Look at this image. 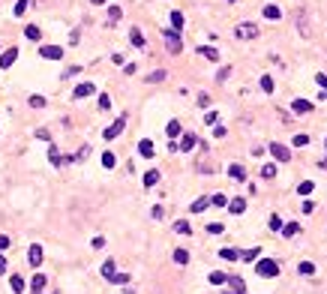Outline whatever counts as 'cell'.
<instances>
[{"instance_id": "obj_1", "label": "cell", "mask_w": 327, "mask_h": 294, "mask_svg": "<svg viewBox=\"0 0 327 294\" xmlns=\"http://www.w3.org/2000/svg\"><path fill=\"white\" fill-rule=\"evenodd\" d=\"M255 273L264 276V279H273V276H279V264L273 261V258H261V261L255 264Z\"/></svg>"}, {"instance_id": "obj_2", "label": "cell", "mask_w": 327, "mask_h": 294, "mask_svg": "<svg viewBox=\"0 0 327 294\" xmlns=\"http://www.w3.org/2000/svg\"><path fill=\"white\" fill-rule=\"evenodd\" d=\"M162 39H165V48L171 51V54H180V51H183V39H180L177 30H165Z\"/></svg>"}, {"instance_id": "obj_3", "label": "cell", "mask_w": 327, "mask_h": 294, "mask_svg": "<svg viewBox=\"0 0 327 294\" xmlns=\"http://www.w3.org/2000/svg\"><path fill=\"white\" fill-rule=\"evenodd\" d=\"M258 33H261V30H258V24H252V21H240L237 30H234V36H237V39H255Z\"/></svg>"}, {"instance_id": "obj_4", "label": "cell", "mask_w": 327, "mask_h": 294, "mask_svg": "<svg viewBox=\"0 0 327 294\" xmlns=\"http://www.w3.org/2000/svg\"><path fill=\"white\" fill-rule=\"evenodd\" d=\"M123 126H126V114H120V117L114 120V123H111L105 132H102V135H105V141H114V138H117L120 132H123Z\"/></svg>"}, {"instance_id": "obj_5", "label": "cell", "mask_w": 327, "mask_h": 294, "mask_svg": "<svg viewBox=\"0 0 327 294\" xmlns=\"http://www.w3.org/2000/svg\"><path fill=\"white\" fill-rule=\"evenodd\" d=\"M39 57H45V60H60L63 57V48L60 45H42L39 48Z\"/></svg>"}, {"instance_id": "obj_6", "label": "cell", "mask_w": 327, "mask_h": 294, "mask_svg": "<svg viewBox=\"0 0 327 294\" xmlns=\"http://www.w3.org/2000/svg\"><path fill=\"white\" fill-rule=\"evenodd\" d=\"M15 60H18V48H6L3 54H0V69H9Z\"/></svg>"}, {"instance_id": "obj_7", "label": "cell", "mask_w": 327, "mask_h": 294, "mask_svg": "<svg viewBox=\"0 0 327 294\" xmlns=\"http://www.w3.org/2000/svg\"><path fill=\"white\" fill-rule=\"evenodd\" d=\"M27 261H30V267H39V264H42V246H39V243H33V246L27 249Z\"/></svg>"}, {"instance_id": "obj_8", "label": "cell", "mask_w": 327, "mask_h": 294, "mask_svg": "<svg viewBox=\"0 0 327 294\" xmlns=\"http://www.w3.org/2000/svg\"><path fill=\"white\" fill-rule=\"evenodd\" d=\"M270 153H273V159H279V162H288L291 159V150L285 144H270Z\"/></svg>"}, {"instance_id": "obj_9", "label": "cell", "mask_w": 327, "mask_h": 294, "mask_svg": "<svg viewBox=\"0 0 327 294\" xmlns=\"http://www.w3.org/2000/svg\"><path fill=\"white\" fill-rule=\"evenodd\" d=\"M93 93H96V87L90 81H84V84H78V87L72 90V99H84V96H93Z\"/></svg>"}, {"instance_id": "obj_10", "label": "cell", "mask_w": 327, "mask_h": 294, "mask_svg": "<svg viewBox=\"0 0 327 294\" xmlns=\"http://www.w3.org/2000/svg\"><path fill=\"white\" fill-rule=\"evenodd\" d=\"M291 111L294 114H309L312 111V102L309 99H291Z\"/></svg>"}, {"instance_id": "obj_11", "label": "cell", "mask_w": 327, "mask_h": 294, "mask_svg": "<svg viewBox=\"0 0 327 294\" xmlns=\"http://www.w3.org/2000/svg\"><path fill=\"white\" fill-rule=\"evenodd\" d=\"M228 177H231V180H237V183H243V180H246V168H243V165H237V162H234V165H228Z\"/></svg>"}, {"instance_id": "obj_12", "label": "cell", "mask_w": 327, "mask_h": 294, "mask_svg": "<svg viewBox=\"0 0 327 294\" xmlns=\"http://www.w3.org/2000/svg\"><path fill=\"white\" fill-rule=\"evenodd\" d=\"M45 276L42 273H36V276H33V279H30V294H42V288H45Z\"/></svg>"}, {"instance_id": "obj_13", "label": "cell", "mask_w": 327, "mask_h": 294, "mask_svg": "<svg viewBox=\"0 0 327 294\" xmlns=\"http://www.w3.org/2000/svg\"><path fill=\"white\" fill-rule=\"evenodd\" d=\"M195 144H198V138H195L192 132H186V135L180 138V150H186V153H189V150H195Z\"/></svg>"}, {"instance_id": "obj_14", "label": "cell", "mask_w": 327, "mask_h": 294, "mask_svg": "<svg viewBox=\"0 0 327 294\" xmlns=\"http://www.w3.org/2000/svg\"><path fill=\"white\" fill-rule=\"evenodd\" d=\"M9 288L15 291V294H24V276H18V273H15V276H9Z\"/></svg>"}, {"instance_id": "obj_15", "label": "cell", "mask_w": 327, "mask_h": 294, "mask_svg": "<svg viewBox=\"0 0 327 294\" xmlns=\"http://www.w3.org/2000/svg\"><path fill=\"white\" fill-rule=\"evenodd\" d=\"M261 12H264V18H270V21H279V18H282V9H279V6H273V3H267Z\"/></svg>"}, {"instance_id": "obj_16", "label": "cell", "mask_w": 327, "mask_h": 294, "mask_svg": "<svg viewBox=\"0 0 327 294\" xmlns=\"http://www.w3.org/2000/svg\"><path fill=\"white\" fill-rule=\"evenodd\" d=\"M138 153H141L144 159L153 156V141H150V138H141V141H138Z\"/></svg>"}, {"instance_id": "obj_17", "label": "cell", "mask_w": 327, "mask_h": 294, "mask_svg": "<svg viewBox=\"0 0 327 294\" xmlns=\"http://www.w3.org/2000/svg\"><path fill=\"white\" fill-rule=\"evenodd\" d=\"M207 207H210V198H195L192 204H189V210H192V213H204Z\"/></svg>"}, {"instance_id": "obj_18", "label": "cell", "mask_w": 327, "mask_h": 294, "mask_svg": "<svg viewBox=\"0 0 327 294\" xmlns=\"http://www.w3.org/2000/svg\"><path fill=\"white\" fill-rule=\"evenodd\" d=\"M48 159H51V165H57V168H60V165L66 162V156H60V150H57L54 144H51V147H48Z\"/></svg>"}, {"instance_id": "obj_19", "label": "cell", "mask_w": 327, "mask_h": 294, "mask_svg": "<svg viewBox=\"0 0 327 294\" xmlns=\"http://www.w3.org/2000/svg\"><path fill=\"white\" fill-rule=\"evenodd\" d=\"M129 42H132L135 48H144V36H141V30H138V27H132V30H129Z\"/></svg>"}, {"instance_id": "obj_20", "label": "cell", "mask_w": 327, "mask_h": 294, "mask_svg": "<svg viewBox=\"0 0 327 294\" xmlns=\"http://www.w3.org/2000/svg\"><path fill=\"white\" fill-rule=\"evenodd\" d=\"M198 54H201V57H207V60H219V51H216L213 45H201V48H198Z\"/></svg>"}, {"instance_id": "obj_21", "label": "cell", "mask_w": 327, "mask_h": 294, "mask_svg": "<svg viewBox=\"0 0 327 294\" xmlns=\"http://www.w3.org/2000/svg\"><path fill=\"white\" fill-rule=\"evenodd\" d=\"M165 135L171 138V141H174V138H177V135H183V129H180V123H177V120H171V123L165 126Z\"/></svg>"}, {"instance_id": "obj_22", "label": "cell", "mask_w": 327, "mask_h": 294, "mask_svg": "<svg viewBox=\"0 0 327 294\" xmlns=\"http://www.w3.org/2000/svg\"><path fill=\"white\" fill-rule=\"evenodd\" d=\"M120 15H123V9H120V6H108V27H114L120 21Z\"/></svg>"}, {"instance_id": "obj_23", "label": "cell", "mask_w": 327, "mask_h": 294, "mask_svg": "<svg viewBox=\"0 0 327 294\" xmlns=\"http://www.w3.org/2000/svg\"><path fill=\"white\" fill-rule=\"evenodd\" d=\"M228 210H231V213H243V210H246V201H243V198H231V201H228Z\"/></svg>"}, {"instance_id": "obj_24", "label": "cell", "mask_w": 327, "mask_h": 294, "mask_svg": "<svg viewBox=\"0 0 327 294\" xmlns=\"http://www.w3.org/2000/svg\"><path fill=\"white\" fill-rule=\"evenodd\" d=\"M207 279H210V285H225V282H228V276L222 273V270H213V273L207 276Z\"/></svg>"}, {"instance_id": "obj_25", "label": "cell", "mask_w": 327, "mask_h": 294, "mask_svg": "<svg viewBox=\"0 0 327 294\" xmlns=\"http://www.w3.org/2000/svg\"><path fill=\"white\" fill-rule=\"evenodd\" d=\"M24 36H27V39H33V42H36V39L42 36V30H39L36 24H27V27H24Z\"/></svg>"}, {"instance_id": "obj_26", "label": "cell", "mask_w": 327, "mask_h": 294, "mask_svg": "<svg viewBox=\"0 0 327 294\" xmlns=\"http://www.w3.org/2000/svg\"><path fill=\"white\" fill-rule=\"evenodd\" d=\"M261 177H264V180H273V177H276V165H273V162L261 165Z\"/></svg>"}, {"instance_id": "obj_27", "label": "cell", "mask_w": 327, "mask_h": 294, "mask_svg": "<svg viewBox=\"0 0 327 294\" xmlns=\"http://www.w3.org/2000/svg\"><path fill=\"white\" fill-rule=\"evenodd\" d=\"M228 285H231L234 291H240V294H243V291H246V282H243V279H240V276H228Z\"/></svg>"}, {"instance_id": "obj_28", "label": "cell", "mask_w": 327, "mask_h": 294, "mask_svg": "<svg viewBox=\"0 0 327 294\" xmlns=\"http://www.w3.org/2000/svg\"><path fill=\"white\" fill-rule=\"evenodd\" d=\"M114 273H117V264H114V261H111V258H108V261H105V264H102V276H105V279H111V276H114Z\"/></svg>"}, {"instance_id": "obj_29", "label": "cell", "mask_w": 327, "mask_h": 294, "mask_svg": "<svg viewBox=\"0 0 327 294\" xmlns=\"http://www.w3.org/2000/svg\"><path fill=\"white\" fill-rule=\"evenodd\" d=\"M267 225H270V231H282V225H285V222H282V216H276V213H273V216L267 219Z\"/></svg>"}, {"instance_id": "obj_30", "label": "cell", "mask_w": 327, "mask_h": 294, "mask_svg": "<svg viewBox=\"0 0 327 294\" xmlns=\"http://www.w3.org/2000/svg\"><path fill=\"white\" fill-rule=\"evenodd\" d=\"M297 27H300L303 36H309V24H306V12H303V9L297 12Z\"/></svg>"}, {"instance_id": "obj_31", "label": "cell", "mask_w": 327, "mask_h": 294, "mask_svg": "<svg viewBox=\"0 0 327 294\" xmlns=\"http://www.w3.org/2000/svg\"><path fill=\"white\" fill-rule=\"evenodd\" d=\"M180 27H183V12L174 9V12H171V30H180Z\"/></svg>"}, {"instance_id": "obj_32", "label": "cell", "mask_w": 327, "mask_h": 294, "mask_svg": "<svg viewBox=\"0 0 327 294\" xmlns=\"http://www.w3.org/2000/svg\"><path fill=\"white\" fill-rule=\"evenodd\" d=\"M27 102H30V108H45V96L42 93H33Z\"/></svg>"}, {"instance_id": "obj_33", "label": "cell", "mask_w": 327, "mask_h": 294, "mask_svg": "<svg viewBox=\"0 0 327 294\" xmlns=\"http://www.w3.org/2000/svg\"><path fill=\"white\" fill-rule=\"evenodd\" d=\"M159 183V171H147V174H144V186L150 189V186H156Z\"/></svg>"}, {"instance_id": "obj_34", "label": "cell", "mask_w": 327, "mask_h": 294, "mask_svg": "<svg viewBox=\"0 0 327 294\" xmlns=\"http://www.w3.org/2000/svg\"><path fill=\"white\" fill-rule=\"evenodd\" d=\"M282 234L285 237H294V234H300V225H297V222H288V225H282Z\"/></svg>"}, {"instance_id": "obj_35", "label": "cell", "mask_w": 327, "mask_h": 294, "mask_svg": "<svg viewBox=\"0 0 327 294\" xmlns=\"http://www.w3.org/2000/svg\"><path fill=\"white\" fill-rule=\"evenodd\" d=\"M219 258H225V261H237L240 252L237 249H219Z\"/></svg>"}, {"instance_id": "obj_36", "label": "cell", "mask_w": 327, "mask_h": 294, "mask_svg": "<svg viewBox=\"0 0 327 294\" xmlns=\"http://www.w3.org/2000/svg\"><path fill=\"white\" fill-rule=\"evenodd\" d=\"M210 204H213V207H225V204H228V195L216 192V195H210Z\"/></svg>"}, {"instance_id": "obj_37", "label": "cell", "mask_w": 327, "mask_h": 294, "mask_svg": "<svg viewBox=\"0 0 327 294\" xmlns=\"http://www.w3.org/2000/svg\"><path fill=\"white\" fill-rule=\"evenodd\" d=\"M114 165H117L114 153H108V150H105V153H102V168H114Z\"/></svg>"}, {"instance_id": "obj_38", "label": "cell", "mask_w": 327, "mask_h": 294, "mask_svg": "<svg viewBox=\"0 0 327 294\" xmlns=\"http://www.w3.org/2000/svg\"><path fill=\"white\" fill-rule=\"evenodd\" d=\"M312 189H315V183H312V180H303V183L297 186V195H309Z\"/></svg>"}, {"instance_id": "obj_39", "label": "cell", "mask_w": 327, "mask_h": 294, "mask_svg": "<svg viewBox=\"0 0 327 294\" xmlns=\"http://www.w3.org/2000/svg\"><path fill=\"white\" fill-rule=\"evenodd\" d=\"M27 6H30V0H18V3L12 6V12H15V15H18V18H21V15L27 12Z\"/></svg>"}, {"instance_id": "obj_40", "label": "cell", "mask_w": 327, "mask_h": 294, "mask_svg": "<svg viewBox=\"0 0 327 294\" xmlns=\"http://www.w3.org/2000/svg\"><path fill=\"white\" fill-rule=\"evenodd\" d=\"M165 75H168L165 69H156L153 75H147V81H150V84H159V81H165Z\"/></svg>"}, {"instance_id": "obj_41", "label": "cell", "mask_w": 327, "mask_h": 294, "mask_svg": "<svg viewBox=\"0 0 327 294\" xmlns=\"http://www.w3.org/2000/svg\"><path fill=\"white\" fill-rule=\"evenodd\" d=\"M258 252H261V249H258V246H252V249H246V252H240V258H243V261H255V258H258Z\"/></svg>"}, {"instance_id": "obj_42", "label": "cell", "mask_w": 327, "mask_h": 294, "mask_svg": "<svg viewBox=\"0 0 327 294\" xmlns=\"http://www.w3.org/2000/svg\"><path fill=\"white\" fill-rule=\"evenodd\" d=\"M258 84H261L264 93H273V78H270V75H261V81H258Z\"/></svg>"}, {"instance_id": "obj_43", "label": "cell", "mask_w": 327, "mask_h": 294, "mask_svg": "<svg viewBox=\"0 0 327 294\" xmlns=\"http://www.w3.org/2000/svg\"><path fill=\"white\" fill-rule=\"evenodd\" d=\"M189 261V252L186 249H174V264H186Z\"/></svg>"}, {"instance_id": "obj_44", "label": "cell", "mask_w": 327, "mask_h": 294, "mask_svg": "<svg viewBox=\"0 0 327 294\" xmlns=\"http://www.w3.org/2000/svg\"><path fill=\"white\" fill-rule=\"evenodd\" d=\"M297 270H300L303 276H312V273H315V264H312V261H300V267H297Z\"/></svg>"}, {"instance_id": "obj_45", "label": "cell", "mask_w": 327, "mask_h": 294, "mask_svg": "<svg viewBox=\"0 0 327 294\" xmlns=\"http://www.w3.org/2000/svg\"><path fill=\"white\" fill-rule=\"evenodd\" d=\"M108 282H114V285H126V282H129V276H126V273H114Z\"/></svg>"}, {"instance_id": "obj_46", "label": "cell", "mask_w": 327, "mask_h": 294, "mask_svg": "<svg viewBox=\"0 0 327 294\" xmlns=\"http://www.w3.org/2000/svg\"><path fill=\"white\" fill-rule=\"evenodd\" d=\"M291 144H294V147H306V144H309V135H303V132L294 135V141H291Z\"/></svg>"}, {"instance_id": "obj_47", "label": "cell", "mask_w": 327, "mask_h": 294, "mask_svg": "<svg viewBox=\"0 0 327 294\" xmlns=\"http://www.w3.org/2000/svg\"><path fill=\"white\" fill-rule=\"evenodd\" d=\"M174 231H177V234H189L192 228H189V222H183V219H180V222H174Z\"/></svg>"}, {"instance_id": "obj_48", "label": "cell", "mask_w": 327, "mask_h": 294, "mask_svg": "<svg viewBox=\"0 0 327 294\" xmlns=\"http://www.w3.org/2000/svg\"><path fill=\"white\" fill-rule=\"evenodd\" d=\"M207 231H210V234H222V231H225V225H222V222H210Z\"/></svg>"}, {"instance_id": "obj_49", "label": "cell", "mask_w": 327, "mask_h": 294, "mask_svg": "<svg viewBox=\"0 0 327 294\" xmlns=\"http://www.w3.org/2000/svg\"><path fill=\"white\" fill-rule=\"evenodd\" d=\"M228 75H231V66H222V69H219V72H216V81H225Z\"/></svg>"}, {"instance_id": "obj_50", "label": "cell", "mask_w": 327, "mask_h": 294, "mask_svg": "<svg viewBox=\"0 0 327 294\" xmlns=\"http://www.w3.org/2000/svg\"><path fill=\"white\" fill-rule=\"evenodd\" d=\"M99 108H102V111H108V108H111V99H108L105 93H102V96H99Z\"/></svg>"}, {"instance_id": "obj_51", "label": "cell", "mask_w": 327, "mask_h": 294, "mask_svg": "<svg viewBox=\"0 0 327 294\" xmlns=\"http://www.w3.org/2000/svg\"><path fill=\"white\" fill-rule=\"evenodd\" d=\"M9 246H12V240H9L6 234H0V252H6Z\"/></svg>"}, {"instance_id": "obj_52", "label": "cell", "mask_w": 327, "mask_h": 294, "mask_svg": "<svg viewBox=\"0 0 327 294\" xmlns=\"http://www.w3.org/2000/svg\"><path fill=\"white\" fill-rule=\"evenodd\" d=\"M216 120H219V114H216V111H207V114H204V123H210V126H213Z\"/></svg>"}, {"instance_id": "obj_53", "label": "cell", "mask_w": 327, "mask_h": 294, "mask_svg": "<svg viewBox=\"0 0 327 294\" xmlns=\"http://www.w3.org/2000/svg\"><path fill=\"white\" fill-rule=\"evenodd\" d=\"M87 156H90V144H84V147L78 150V156H75V159H87Z\"/></svg>"}, {"instance_id": "obj_54", "label": "cell", "mask_w": 327, "mask_h": 294, "mask_svg": "<svg viewBox=\"0 0 327 294\" xmlns=\"http://www.w3.org/2000/svg\"><path fill=\"white\" fill-rule=\"evenodd\" d=\"M78 72H81V69H78V66H69V69H66V72H63V78H75Z\"/></svg>"}, {"instance_id": "obj_55", "label": "cell", "mask_w": 327, "mask_h": 294, "mask_svg": "<svg viewBox=\"0 0 327 294\" xmlns=\"http://www.w3.org/2000/svg\"><path fill=\"white\" fill-rule=\"evenodd\" d=\"M90 246H93V249H102V246H105V237H93Z\"/></svg>"}, {"instance_id": "obj_56", "label": "cell", "mask_w": 327, "mask_h": 294, "mask_svg": "<svg viewBox=\"0 0 327 294\" xmlns=\"http://www.w3.org/2000/svg\"><path fill=\"white\" fill-rule=\"evenodd\" d=\"M198 105H201V108H207V105H210V96H207V93H201V96H198Z\"/></svg>"}, {"instance_id": "obj_57", "label": "cell", "mask_w": 327, "mask_h": 294, "mask_svg": "<svg viewBox=\"0 0 327 294\" xmlns=\"http://www.w3.org/2000/svg\"><path fill=\"white\" fill-rule=\"evenodd\" d=\"M315 81H318V87H321V90H327V75H321V72H318V75H315Z\"/></svg>"}, {"instance_id": "obj_58", "label": "cell", "mask_w": 327, "mask_h": 294, "mask_svg": "<svg viewBox=\"0 0 327 294\" xmlns=\"http://www.w3.org/2000/svg\"><path fill=\"white\" fill-rule=\"evenodd\" d=\"M150 216H153V219H162V207L156 204V207H153V210H150Z\"/></svg>"}, {"instance_id": "obj_59", "label": "cell", "mask_w": 327, "mask_h": 294, "mask_svg": "<svg viewBox=\"0 0 327 294\" xmlns=\"http://www.w3.org/2000/svg\"><path fill=\"white\" fill-rule=\"evenodd\" d=\"M213 135L216 138H225V126H213Z\"/></svg>"}, {"instance_id": "obj_60", "label": "cell", "mask_w": 327, "mask_h": 294, "mask_svg": "<svg viewBox=\"0 0 327 294\" xmlns=\"http://www.w3.org/2000/svg\"><path fill=\"white\" fill-rule=\"evenodd\" d=\"M36 138H42V141H48L51 135H48V129H36Z\"/></svg>"}, {"instance_id": "obj_61", "label": "cell", "mask_w": 327, "mask_h": 294, "mask_svg": "<svg viewBox=\"0 0 327 294\" xmlns=\"http://www.w3.org/2000/svg\"><path fill=\"white\" fill-rule=\"evenodd\" d=\"M6 267H9V264H6V258H3V252H0V273H3Z\"/></svg>"}, {"instance_id": "obj_62", "label": "cell", "mask_w": 327, "mask_h": 294, "mask_svg": "<svg viewBox=\"0 0 327 294\" xmlns=\"http://www.w3.org/2000/svg\"><path fill=\"white\" fill-rule=\"evenodd\" d=\"M90 3H96V6H102V3H105V0H90Z\"/></svg>"}, {"instance_id": "obj_63", "label": "cell", "mask_w": 327, "mask_h": 294, "mask_svg": "<svg viewBox=\"0 0 327 294\" xmlns=\"http://www.w3.org/2000/svg\"><path fill=\"white\" fill-rule=\"evenodd\" d=\"M222 294H240V291H234V288H231V291H222Z\"/></svg>"}, {"instance_id": "obj_64", "label": "cell", "mask_w": 327, "mask_h": 294, "mask_svg": "<svg viewBox=\"0 0 327 294\" xmlns=\"http://www.w3.org/2000/svg\"><path fill=\"white\" fill-rule=\"evenodd\" d=\"M225 3H237V0H225Z\"/></svg>"}]
</instances>
